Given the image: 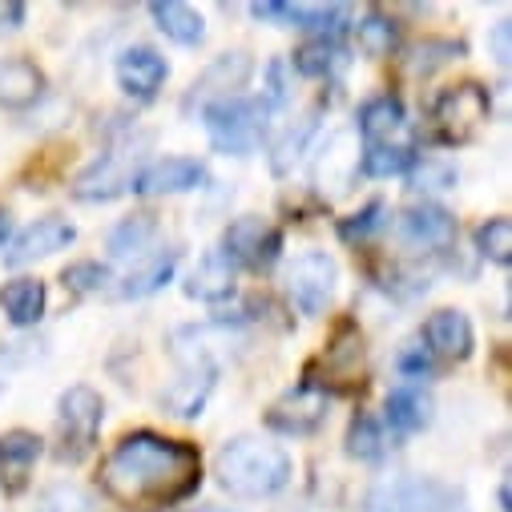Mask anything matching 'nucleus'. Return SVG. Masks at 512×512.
<instances>
[{
    "label": "nucleus",
    "mask_w": 512,
    "mask_h": 512,
    "mask_svg": "<svg viewBox=\"0 0 512 512\" xmlns=\"http://www.w3.org/2000/svg\"><path fill=\"white\" fill-rule=\"evenodd\" d=\"M202 480V460L190 444L158 432H130L101 464L105 492L125 508H166L186 500Z\"/></svg>",
    "instance_id": "1"
},
{
    "label": "nucleus",
    "mask_w": 512,
    "mask_h": 512,
    "mask_svg": "<svg viewBox=\"0 0 512 512\" xmlns=\"http://www.w3.org/2000/svg\"><path fill=\"white\" fill-rule=\"evenodd\" d=\"M218 484L238 500H263L287 488L291 480V456L287 448L263 440V436H234L214 460Z\"/></svg>",
    "instance_id": "2"
},
{
    "label": "nucleus",
    "mask_w": 512,
    "mask_h": 512,
    "mask_svg": "<svg viewBox=\"0 0 512 512\" xmlns=\"http://www.w3.org/2000/svg\"><path fill=\"white\" fill-rule=\"evenodd\" d=\"M267 117H271V105L263 97H242V93L210 101L202 109L206 134L222 154H250L267 134Z\"/></svg>",
    "instance_id": "3"
},
{
    "label": "nucleus",
    "mask_w": 512,
    "mask_h": 512,
    "mask_svg": "<svg viewBox=\"0 0 512 512\" xmlns=\"http://www.w3.org/2000/svg\"><path fill=\"white\" fill-rule=\"evenodd\" d=\"M367 512H472L468 496L436 476H396L371 488Z\"/></svg>",
    "instance_id": "4"
},
{
    "label": "nucleus",
    "mask_w": 512,
    "mask_h": 512,
    "mask_svg": "<svg viewBox=\"0 0 512 512\" xmlns=\"http://www.w3.org/2000/svg\"><path fill=\"white\" fill-rule=\"evenodd\" d=\"M492 117V97L484 85L476 81H464V85H452L436 97L432 105V121H436V138L444 146H460V142H472Z\"/></svg>",
    "instance_id": "5"
},
{
    "label": "nucleus",
    "mask_w": 512,
    "mask_h": 512,
    "mask_svg": "<svg viewBox=\"0 0 512 512\" xmlns=\"http://www.w3.org/2000/svg\"><path fill=\"white\" fill-rule=\"evenodd\" d=\"M146 150V138H125V142H117L109 154H101L77 182H73V194L81 198V202H109V198H117V194H125V190H134V182H138V174H142V154Z\"/></svg>",
    "instance_id": "6"
},
{
    "label": "nucleus",
    "mask_w": 512,
    "mask_h": 512,
    "mask_svg": "<svg viewBox=\"0 0 512 512\" xmlns=\"http://www.w3.org/2000/svg\"><path fill=\"white\" fill-rule=\"evenodd\" d=\"M101 420H105V404L93 388H85V383H77V388H69L57 404V456L61 460H85L97 444V432H101Z\"/></svg>",
    "instance_id": "7"
},
{
    "label": "nucleus",
    "mask_w": 512,
    "mask_h": 512,
    "mask_svg": "<svg viewBox=\"0 0 512 512\" xmlns=\"http://www.w3.org/2000/svg\"><path fill=\"white\" fill-rule=\"evenodd\" d=\"M339 267L327 250H307L287 267V295L303 315H323L327 303L335 299Z\"/></svg>",
    "instance_id": "8"
},
{
    "label": "nucleus",
    "mask_w": 512,
    "mask_h": 512,
    "mask_svg": "<svg viewBox=\"0 0 512 512\" xmlns=\"http://www.w3.org/2000/svg\"><path fill=\"white\" fill-rule=\"evenodd\" d=\"M279 250H283V234H279L271 222L254 218V214L230 222V226H226V238H222V254H226V259H230L234 267H250V271L275 267Z\"/></svg>",
    "instance_id": "9"
},
{
    "label": "nucleus",
    "mask_w": 512,
    "mask_h": 512,
    "mask_svg": "<svg viewBox=\"0 0 512 512\" xmlns=\"http://www.w3.org/2000/svg\"><path fill=\"white\" fill-rule=\"evenodd\" d=\"M359 162H363V150H359V134L355 130H339L327 138V146L319 150L315 166H311V182L323 198H343L355 178H359Z\"/></svg>",
    "instance_id": "10"
},
{
    "label": "nucleus",
    "mask_w": 512,
    "mask_h": 512,
    "mask_svg": "<svg viewBox=\"0 0 512 512\" xmlns=\"http://www.w3.org/2000/svg\"><path fill=\"white\" fill-rule=\"evenodd\" d=\"M359 134H363V150H388V146H412V130H408V117H404V105L383 93V97H371L363 109H359Z\"/></svg>",
    "instance_id": "11"
},
{
    "label": "nucleus",
    "mask_w": 512,
    "mask_h": 512,
    "mask_svg": "<svg viewBox=\"0 0 512 512\" xmlns=\"http://www.w3.org/2000/svg\"><path fill=\"white\" fill-rule=\"evenodd\" d=\"M267 424L283 436H311L327 424V392L311 388V383H303V388L287 392L271 412H267Z\"/></svg>",
    "instance_id": "12"
},
{
    "label": "nucleus",
    "mask_w": 512,
    "mask_h": 512,
    "mask_svg": "<svg viewBox=\"0 0 512 512\" xmlns=\"http://www.w3.org/2000/svg\"><path fill=\"white\" fill-rule=\"evenodd\" d=\"M73 242H77L73 222L49 214V218H37L29 230L17 234V242H13L9 254H5V263H9V267H29V263L49 259V254H57V250H65V246H73Z\"/></svg>",
    "instance_id": "13"
},
{
    "label": "nucleus",
    "mask_w": 512,
    "mask_h": 512,
    "mask_svg": "<svg viewBox=\"0 0 512 512\" xmlns=\"http://www.w3.org/2000/svg\"><path fill=\"white\" fill-rule=\"evenodd\" d=\"M259 21H287L323 37H339L351 25V9L347 5H279V0H267V5H254L250 9Z\"/></svg>",
    "instance_id": "14"
},
{
    "label": "nucleus",
    "mask_w": 512,
    "mask_h": 512,
    "mask_svg": "<svg viewBox=\"0 0 512 512\" xmlns=\"http://www.w3.org/2000/svg\"><path fill=\"white\" fill-rule=\"evenodd\" d=\"M170 77V65L158 49H146V45H134V49H125L117 57V85L138 97V101H150Z\"/></svg>",
    "instance_id": "15"
},
{
    "label": "nucleus",
    "mask_w": 512,
    "mask_h": 512,
    "mask_svg": "<svg viewBox=\"0 0 512 512\" xmlns=\"http://www.w3.org/2000/svg\"><path fill=\"white\" fill-rule=\"evenodd\" d=\"M400 234L404 242L412 246H424V250H444L456 242V218L436 206V202H420V206H408L404 218H400Z\"/></svg>",
    "instance_id": "16"
},
{
    "label": "nucleus",
    "mask_w": 512,
    "mask_h": 512,
    "mask_svg": "<svg viewBox=\"0 0 512 512\" xmlns=\"http://www.w3.org/2000/svg\"><path fill=\"white\" fill-rule=\"evenodd\" d=\"M424 343H428V355L432 359H444V363H460L472 355V323L464 311H436L428 323H424Z\"/></svg>",
    "instance_id": "17"
},
{
    "label": "nucleus",
    "mask_w": 512,
    "mask_h": 512,
    "mask_svg": "<svg viewBox=\"0 0 512 512\" xmlns=\"http://www.w3.org/2000/svg\"><path fill=\"white\" fill-rule=\"evenodd\" d=\"M246 77H250V57L246 53H226V57H218L198 81H194V89H190V101L186 105H210V101H222V97H238V89L246 85Z\"/></svg>",
    "instance_id": "18"
},
{
    "label": "nucleus",
    "mask_w": 512,
    "mask_h": 512,
    "mask_svg": "<svg viewBox=\"0 0 512 512\" xmlns=\"http://www.w3.org/2000/svg\"><path fill=\"white\" fill-rule=\"evenodd\" d=\"M206 182V170L202 162L194 158H162L154 166H146L134 182L138 194H186V190H198Z\"/></svg>",
    "instance_id": "19"
},
{
    "label": "nucleus",
    "mask_w": 512,
    "mask_h": 512,
    "mask_svg": "<svg viewBox=\"0 0 512 512\" xmlns=\"http://www.w3.org/2000/svg\"><path fill=\"white\" fill-rule=\"evenodd\" d=\"M214 379H218V367L214 363H190L174 383H170V388H166V396H162V404L174 412V416H198L202 408H206V396L214 392Z\"/></svg>",
    "instance_id": "20"
},
{
    "label": "nucleus",
    "mask_w": 512,
    "mask_h": 512,
    "mask_svg": "<svg viewBox=\"0 0 512 512\" xmlns=\"http://www.w3.org/2000/svg\"><path fill=\"white\" fill-rule=\"evenodd\" d=\"M45 93V73L29 57H0V105L29 109Z\"/></svg>",
    "instance_id": "21"
},
{
    "label": "nucleus",
    "mask_w": 512,
    "mask_h": 512,
    "mask_svg": "<svg viewBox=\"0 0 512 512\" xmlns=\"http://www.w3.org/2000/svg\"><path fill=\"white\" fill-rule=\"evenodd\" d=\"M234 279H238V267L226 259L222 246H218V250H210L206 259L190 271L186 295H190V299H202V303H222V299L234 295Z\"/></svg>",
    "instance_id": "22"
},
{
    "label": "nucleus",
    "mask_w": 512,
    "mask_h": 512,
    "mask_svg": "<svg viewBox=\"0 0 512 512\" xmlns=\"http://www.w3.org/2000/svg\"><path fill=\"white\" fill-rule=\"evenodd\" d=\"M174 271H178V250H174V246L154 250V254H146V259H138L134 271L125 275L121 295H125V299H146V295L162 291V287L174 279Z\"/></svg>",
    "instance_id": "23"
},
{
    "label": "nucleus",
    "mask_w": 512,
    "mask_h": 512,
    "mask_svg": "<svg viewBox=\"0 0 512 512\" xmlns=\"http://www.w3.org/2000/svg\"><path fill=\"white\" fill-rule=\"evenodd\" d=\"M432 396L420 388V383H404L388 396V424L400 432V436H412V432H424L432 424Z\"/></svg>",
    "instance_id": "24"
},
{
    "label": "nucleus",
    "mask_w": 512,
    "mask_h": 512,
    "mask_svg": "<svg viewBox=\"0 0 512 512\" xmlns=\"http://www.w3.org/2000/svg\"><path fill=\"white\" fill-rule=\"evenodd\" d=\"M150 17H154L158 29H162L170 41H178V45H202V37H206L202 13L190 9V5H182V0H154Z\"/></svg>",
    "instance_id": "25"
},
{
    "label": "nucleus",
    "mask_w": 512,
    "mask_h": 512,
    "mask_svg": "<svg viewBox=\"0 0 512 512\" xmlns=\"http://www.w3.org/2000/svg\"><path fill=\"white\" fill-rule=\"evenodd\" d=\"M0 307L17 327H33L45 315V283L41 279H13L0 291Z\"/></svg>",
    "instance_id": "26"
},
{
    "label": "nucleus",
    "mask_w": 512,
    "mask_h": 512,
    "mask_svg": "<svg viewBox=\"0 0 512 512\" xmlns=\"http://www.w3.org/2000/svg\"><path fill=\"white\" fill-rule=\"evenodd\" d=\"M158 238V222L150 214H138V218H125L109 230V254L113 259H146L150 254V242Z\"/></svg>",
    "instance_id": "27"
},
{
    "label": "nucleus",
    "mask_w": 512,
    "mask_h": 512,
    "mask_svg": "<svg viewBox=\"0 0 512 512\" xmlns=\"http://www.w3.org/2000/svg\"><path fill=\"white\" fill-rule=\"evenodd\" d=\"M343 61H347V53H343V45L335 37H315V41H307V45L295 49V69L303 77H327Z\"/></svg>",
    "instance_id": "28"
},
{
    "label": "nucleus",
    "mask_w": 512,
    "mask_h": 512,
    "mask_svg": "<svg viewBox=\"0 0 512 512\" xmlns=\"http://www.w3.org/2000/svg\"><path fill=\"white\" fill-rule=\"evenodd\" d=\"M37 456H41V440L33 432H9V436H0V476L25 480V472L37 464Z\"/></svg>",
    "instance_id": "29"
},
{
    "label": "nucleus",
    "mask_w": 512,
    "mask_h": 512,
    "mask_svg": "<svg viewBox=\"0 0 512 512\" xmlns=\"http://www.w3.org/2000/svg\"><path fill=\"white\" fill-rule=\"evenodd\" d=\"M355 29H359V49H363L367 57H388V53L400 45V29H396V21H388L383 13H367Z\"/></svg>",
    "instance_id": "30"
},
{
    "label": "nucleus",
    "mask_w": 512,
    "mask_h": 512,
    "mask_svg": "<svg viewBox=\"0 0 512 512\" xmlns=\"http://www.w3.org/2000/svg\"><path fill=\"white\" fill-rule=\"evenodd\" d=\"M347 456L367 460V464H375V460L388 456V436H383V428H379L371 416H359V420L351 424V432H347Z\"/></svg>",
    "instance_id": "31"
},
{
    "label": "nucleus",
    "mask_w": 512,
    "mask_h": 512,
    "mask_svg": "<svg viewBox=\"0 0 512 512\" xmlns=\"http://www.w3.org/2000/svg\"><path fill=\"white\" fill-rule=\"evenodd\" d=\"M476 246L484 259L508 267L512 263V222L508 218H488L480 230H476Z\"/></svg>",
    "instance_id": "32"
},
{
    "label": "nucleus",
    "mask_w": 512,
    "mask_h": 512,
    "mask_svg": "<svg viewBox=\"0 0 512 512\" xmlns=\"http://www.w3.org/2000/svg\"><path fill=\"white\" fill-rule=\"evenodd\" d=\"M37 512H97V504L81 484H53L37 496Z\"/></svg>",
    "instance_id": "33"
},
{
    "label": "nucleus",
    "mask_w": 512,
    "mask_h": 512,
    "mask_svg": "<svg viewBox=\"0 0 512 512\" xmlns=\"http://www.w3.org/2000/svg\"><path fill=\"white\" fill-rule=\"evenodd\" d=\"M416 162V146H388V150H363L359 170L371 178H388V174H404Z\"/></svg>",
    "instance_id": "34"
},
{
    "label": "nucleus",
    "mask_w": 512,
    "mask_h": 512,
    "mask_svg": "<svg viewBox=\"0 0 512 512\" xmlns=\"http://www.w3.org/2000/svg\"><path fill=\"white\" fill-rule=\"evenodd\" d=\"M460 53H464L460 41H424V45L416 49V57H412V69H416V73H432L436 65H444V61H452V57H460Z\"/></svg>",
    "instance_id": "35"
},
{
    "label": "nucleus",
    "mask_w": 512,
    "mask_h": 512,
    "mask_svg": "<svg viewBox=\"0 0 512 512\" xmlns=\"http://www.w3.org/2000/svg\"><path fill=\"white\" fill-rule=\"evenodd\" d=\"M105 283H109V267H101V263H77V267L65 271V287L77 291V295H93Z\"/></svg>",
    "instance_id": "36"
},
{
    "label": "nucleus",
    "mask_w": 512,
    "mask_h": 512,
    "mask_svg": "<svg viewBox=\"0 0 512 512\" xmlns=\"http://www.w3.org/2000/svg\"><path fill=\"white\" fill-rule=\"evenodd\" d=\"M383 214H388V206H383V202H371L367 210L351 214V218L339 226V234H343L347 242H355V238H371V234L383 226Z\"/></svg>",
    "instance_id": "37"
},
{
    "label": "nucleus",
    "mask_w": 512,
    "mask_h": 512,
    "mask_svg": "<svg viewBox=\"0 0 512 512\" xmlns=\"http://www.w3.org/2000/svg\"><path fill=\"white\" fill-rule=\"evenodd\" d=\"M396 367H400L408 379H428V375H436V359H432L428 347H420V343H404L400 355H396Z\"/></svg>",
    "instance_id": "38"
},
{
    "label": "nucleus",
    "mask_w": 512,
    "mask_h": 512,
    "mask_svg": "<svg viewBox=\"0 0 512 512\" xmlns=\"http://www.w3.org/2000/svg\"><path fill=\"white\" fill-rule=\"evenodd\" d=\"M311 130H315V117H303L299 130H287V138L275 146V170H279V174L299 158V150L307 146V134H311Z\"/></svg>",
    "instance_id": "39"
},
{
    "label": "nucleus",
    "mask_w": 512,
    "mask_h": 512,
    "mask_svg": "<svg viewBox=\"0 0 512 512\" xmlns=\"http://www.w3.org/2000/svg\"><path fill=\"white\" fill-rule=\"evenodd\" d=\"M416 190H448V186H456V170L452 166H424L420 174H416V182H412Z\"/></svg>",
    "instance_id": "40"
},
{
    "label": "nucleus",
    "mask_w": 512,
    "mask_h": 512,
    "mask_svg": "<svg viewBox=\"0 0 512 512\" xmlns=\"http://www.w3.org/2000/svg\"><path fill=\"white\" fill-rule=\"evenodd\" d=\"M25 21V5H17V0H9V5H0V33H9Z\"/></svg>",
    "instance_id": "41"
},
{
    "label": "nucleus",
    "mask_w": 512,
    "mask_h": 512,
    "mask_svg": "<svg viewBox=\"0 0 512 512\" xmlns=\"http://www.w3.org/2000/svg\"><path fill=\"white\" fill-rule=\"evenodd\" d=\"M492 49H496V61L508 65V21H500V25L492 29Z\"/></svg>",
    "instance_id": "42"
},
{
    "label": "nucleus",
    "mask_w": 512,
    "mask_h": 512,
    "mask_svg": "<svg viewBox=\"0 0 512 512\" xmlns=\"http://www.w3.org/2000/svg\"><path fill=\"white\" fill-rule=\"evenodd\" d=\"M9 226H13V222H9V210L0 206V246H5V238H9Z\"/></svg>",
    "instance_id": "43"
},
{
    "label": "nucleus",
    "mask_w": 512,
    "mask_h": 512,
    "mask_svg": "<svg viewBox=\"0 0 512 512\" xmlns=\"http://www.w3.org/2000/svg\"><path fill=\"white\" fill-rule=\"evenodd\" d=\"M500 512H512V496H508V484H500Z\"/></svg>",
    "instance_id": "44"
},
{
    "label": "nucleus",
    "mask_w": 512,
    "mask_h": 512,
    "mask_svg": "<svg viewBox=\"0 0 512 512\" xmlns=\"http://www.w3.org/2000/svg\"><path fill=\"white\" fill-rule=\"evenodd\" d=\"M198 512H226V508H198Z\"/></svg>",
    "instance_id": "45"
},
{
    "label": "nucleus",
    "mask_w": 512,
    "mask_h": 512,
    "mask_svg": "<svg viewBox=\"0 0 512 512\" xmlns=\"http://www.w3.org/2000/svg\"><path fill=\"white\" fill-rule=\"evenodd\" d=\"M0 392H5V388H0Z\"/></svg>",
    "instance_id": "46"
}]
</instances>
